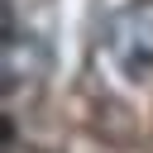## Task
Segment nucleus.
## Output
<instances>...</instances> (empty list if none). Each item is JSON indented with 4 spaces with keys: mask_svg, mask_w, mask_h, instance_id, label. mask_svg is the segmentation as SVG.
I'll return each mask as SVG.
<instances>
[{
    "mask_svg": "<svg viewBox=\"0 0 153 153\" xmlns=\"http://www.w3.org/2000/svg\"><path fill=\"white\" fill-rule=\"evenodd\" d=\"M110 57L129 76L153 67V5H129L110 19Z\"/></svg>",
    "mask_w": 153,
    "mask_h": 153,
    "instance_id": "nucleus-1",
    "label": "nucleus"
}]
</instances>
